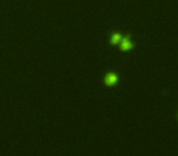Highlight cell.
Here are the masks:
<instances>
[{
  "label": "cell",
  "instance_id": "obj_1",
  "mask_svg": "<svg viewBox=\"0 0 178 156\" xmlns=\"http://www.w3.org/2000/svg\"><path fill=\"white\" fill-rule=\"evenodd\" d=\"M117 82H118V77H117L116 73L110 72V73H107V75L105 76V84L109 85V87L115 85Z\"/></svg>",
  "mask_w": 178,
  "mask_h": 156
},
{
  "label": "cell",
  "instance_id": "obj_2",
  "mask_svg": "<svg viewBox=\"0 0 178 156\" xmlns=\"http://www.w3.org/2000/svg\"><path fill=\"white\" fill-rule=\"evenodd\" d=\"M121 50L122 51H128V50H131V49L133 48V44H132V42L129 40V36H127V37H122V39H121Z\"/></svg>",
  "mask_w": 178,
  "mask_h": 156
},
{
  "label": "cell",
  "instance_id": "obj_3",
  "mask_svg": "<svg viewBox=\"0 0 178 156\" xmlns=\"http://www.w3.org/2000/svg\"><path fill=\"white\" fill-rule=\"evenodd\" d=\"M121 39H122L121 34H120V33H114L111 36V38H110V43H111L112 45H115V44H117V43L121 42Z\"/></svg>",
  "mask_w": 178,
  "mask_h": 156
}]
</instances>
